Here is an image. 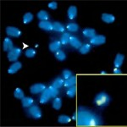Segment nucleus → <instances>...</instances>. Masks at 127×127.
<instances>
[{"label":"nucleus","instance_id":"1","mask_svg":"<svg viewBox=\"0 0 127 127\" xmlns=\"http://www.w3.org/2000/svg\"><path fill=\"white\" fill-rule=\"evenodd\" d=\"M77 126H101L103 121L101 116L92 109L85 107H80L76 113Z\"/></svg>","mask_w":127,"mask_h":127},{"label":"nucleus","instance_id":"2","mask_svg":"<svg viewBox=\"0 0 127 127\" xmlns=\"http://www.w3.org/2000/svg\"><path fill=\"white\" fill-rule=\"evenodd\" d=\"M110 102H111V97L108 93L102 92L95 97L93 103L98 108H103L108 106Z\"/></svg>","mask_w":127,"mask_h":127},{"label":"nucleus","instance_id":"3","mask_svg":"<svg viewBox=\"0 0 127 127\" xmlns=\"http://www.w3.org/2000/svg\"><path fill=\"white\" fill-rule=\"evenodd\" d=\"M28 114L35 120H40L42 116V113L41 108L36 105H32L27 110Z\"/></svg>","mask_w":127,"mask_h":127},{"label":"nucleus","instance_id":"4","mask_svg":"<svg viewBox=\"0 0 127 127\" xmlns=\"http://www.w3.org/2000/svg\"><path fill=\"white\" fill-rule=\"evenodd\" d=\"M21 55V49L20 48H14L10 52L8 53V59L10 62H16Z\"/></svg>","mask_w":127,"mask_h":127},{"label":"nucleus","instance_id":"5","mask_svg":"<svg viewBox=\"0 0 127 127\" xmlns=\"http://www.w3.org/2000/svg\"><path fill=\"white\" fill-rule=\"evenodd\" d=\"M106 42V37L103 35H96L93 38L90 39V43L94 46H100Z\"/></svg>","mask_w":127,"mask_h":127},{"label":"nucleus","instance_id":"6","mask_svg":"<svg viewBox=\"0 0 127 127\" xmlns=\"http://www.w3.org/2000/svg\"><path fill=\"white\" fill-rule=\"evenodd\" d=\"M6 33L9 36H13V37H20L21 35V32L17 27L14 26H8L6 28Z\"/></svg>","mask_w":127,"mask_h":127},{"label":"nucleus","instance_id":"7","mask_svg":"<svg viewBox=\"0 0 127 127\" xmlns=\"http://www.w3.org/2000/svg\"><path fill=\"white\" fill-rule=\"evenodd\" d=\"M46 86L42 83H36L32 85L30 87V91L32 94H38L40 93H42L45 89H46Z\"/></svg>","mask_w":127,"mask_h":127},{"label":"nucleus","instance_id":"8","mask_svg":"<svg viewBox=\"0 0 127 127\" xmlns=\"http://www.w3.org/2000/svg\"><path fill=\"white\" fill-rule=\"evenodd\" d=\"M69 44L73 48H75V49H79L81 47V45H82L81 41L75 36H70L69 40Z\"/></svg>","mask_w":127,"mask_h":127},{"label":"nucleus","instance_id":"9","mask_svg":"<svg viewBox=\"0 0 127 127\" xmlns=\"http://www.w3.org/2000/svg\"><path fill=\"white\" fill-rule=\"evenodd\" d=\"M21 68H22L21 63L16 61V62H15L14 64H12L10 65V67L9 68V69H8V73L13 75V74H15L16 72H18V71H19Z\"/></svg>","mask_w":127,"mask_h":127},{"label":"nucleus","instance_id":"10","mask_svg":"<svg viewBox=\"0 0 127 127\" xmlns=\"http://www.w3.org/2000/svg\"><path fill=\"white\" fill-rule=\"evenodd\" d=\"M39 28H41L42 30H44L46 32H52L54 31L53 29V23H51L50 21H40L38 24Z\"/></svg>","mask_w":127,"mask_h":127},{"label":"nucleus","instance_id":"11","mask_svg":"<svg viewBox=\"0 0 127 127\" xmlns=\"http://www.w3.org/2000/svg\"><path fill=\"white\" fill-rule=\"evenodd\" d=\"M51 96H50V94H49L48 93V88H46V89L44 90L43 92L42 93V95H41V97H40V103H42V104H44V103H47L49 101V100L51 99Z\"/></svg>","mask_w":127,"mask_h":127},{"label":"nucleus","instance_id":"12","mask_svg":"<svg viewBox=\"0 0 127 127\" xmlns=\"http://www.w3.org/2000/svg\"><path fill=\"white\" fill-rule=\"evenodd\" d=\"M3 46V50H4L5 52H8V53L10 52V51L14 48L13 42H12L9 37H6L4 39Z\"/></svg>","mask_w":127,"mask_h":127},{"label":"nucleus","instance_id":"13","mask_svg":"<svg viewBox=\"0 0 127 127\" xmlns=\"http://www.w3.org/2000/svg\"><path fill=\"white\" fill-rule=\"evenodd\" d=\"M61 42L60 41L55 40L54 42H52L50 44H49V50L53 53H56L57 51H59L61 48Z\"/></svg>","mask_w":127,"mask_h":127},{"label":"nucleus","instance_id":"14","mask_svg":"<svg viewBox=\"0 0 127 127\" xmlns=\"http://www.w3.org/2000/svg\"><path fill=\"white\" fill-rule=\"evenodd\" d=\"M82 34L85 37L87 38H93V36H96V31L93 29V28H86V29L83 30Z\"/></svg>","mask_w":127,"mask_h":127},{"label":"nucleus","instance_id":"15","mask_svg":"<svg viewBox=\"0 0 127 127\" xmlns=\"http://www.w3.org/2000/svg\"><path fill=\"white\" fill-rule=\"evenodd\" d=\"M75 83H76V78H75V76L72 75L69 78L65 80L64 83V87L65 88H69L73 86H75Z\"/></svg>","mask_w":127,"mask_h":127},{"label":"nucleus","instance_id":"16","mask_svg":"<svg viewBox=\"0 0 127 127\" xmlns=\"http://www.w3.org/2000/svg\"><path fill=\"white\" fill-rule=\"evenodd\" d=\"M67 13H68V17L69 20H75L77 16V8L75 6H70Z\"/></svg>","mask_w":127,"mask_h":127},{"label":"nucleus","instance_id":"17","mask_svg":"<svg viewBox=\"0 0 127 127\" xmlns=\"http://www.w3.org/2000/svg\"><path fill=\"white\" fill-rule=\"evenodd\" d=\"M102 20L104 21L105 23L108 24H111L115 20V17L114 15H111V14H103L102 15Z\"/></svg>","mask_w":127,"mask_h":127},{"label":"nucleus","instance_id":"18","mask_svg":"<svg viewBox=\"0 0 127 127\" xmlns=\"http://www.w3.org/2000/svg\"><path fill=\"white\" fill-rule=\"evenodd\" d=\"M124 59H125V56L121 54H118L116 55L115 59H114V66L115 68H120V66L122 65L123 62H124Z\"/></svg>","mask_w":127,"mask_h":127},{"label":"nucleus","instance_id":"19","mask_svg":"<svg viewBox=\"0 0 127 127\" xmlns=\"http://www.w3.org/2000/svg\"><path fill=\"white\" fill-rule=\"evenodd\" d=\"M53 29H54V32H59V33H64V26L60 22L55 21L53 23Z\"/></svg>","mask_w":127,"mask_h":127},{"label":"nucleus","instance_id":"20","mask_svg":"<svg viewBox=\"0 0 127 127\" xmlns=\"http://www.w3.org/2000/svg\"><path fill=\"white\" fill-rule=\"evenodd\" d=\"M34 100L32 97H24L21 100V104L23 108H30L31 106L33 105Z\"/></svg>","mask_w":127,"mask_h":127},{"label":"nucleus","instance_id":"21","mask_svg":"<svg viewBox=\"0 0 127 127\" xmlns=\"http://www.w3.org/2000/svg\"><path fill=\"white\" fill-rule=\"evenodd\" d=\"M37 18L41 21H48L49 20V15L45 10H41L37 13Z\"/></svg>","mask_w":127,"mask_h":127},{"label":"nucleus","instance_id":"22","mask_svg":"<svg viewBox=\"0 0 127 127\" xmlns=\"http://www.w3.org/2000/svg\"><path fill=\"white\" fill-rule=\"evenodd\" d=\"M91 49H92L91 44L86 43V44L81 45V47L79 48V52H80V54H87L91 51Z\"/></svg>","mask_w":127,"mask_h":127},{"label":"nucleus","instance_id":"23","mask_svg":"<svg viewBox=\"0 0 127 127\" xmlns=\"http://www.w3.org/2000/svg\"><path fill=\"white\" fill-rule=\"evenodd\" d=\"M66 29L70 32H76L79 31V26L75 22H69L67 24Z\"/></svg>","mask_w":127,"mask_h":127},{"label":"nucleus","instance_id":"24","mask_svg":"<svg viewBox=\"0 0 127 127\" xmlns=\"http://www.w3.org/2000/svg\"><path fill=\"white\" fill-rule=\"evenodd\" d=\"M69 37H70V35L67 32H64L62 36H60V42L63 46H66L67 44L69 43Z\"/></svg>","mask_w":127,"mask_h":127},{"label":"nucleus","instance_id":"25","mask_svg":"<svg viewBox=\"0 0 127 127\" xmlns=\"http://www.w3.org/2000/svg\"><path fill=\"white\" fill-rule=\"evenodd\" d=\"M64 83V79L61 78V77H58V78H56L54 81H53L52 85L54 86V87H56V88H58V89H59V88H62L63 87Z\"/></svg>","mask_w":127,"mask_h":127},{"label":"nucleus","instance_id":"26","mask_svg":"<svg viewBox=\"0 0 127 127\" xmlns=\"http://www.w3.org/2000/svg\"><path fill=\"white\" fill-rule=\"evenodd\" d=\"M48 93H49V94H50L51 97H56L57 96L59 95V89L56 87H54L53 85L49 86V87H48Z\"/></svg>","mask_w":127,"mask_h":127},{"label":"nucleus","instance_id":"27","mask_svg":"<svg viewBox=\"0 0 127 127\" xmlns=\"http://www.w3.org/2000/svg\"><path fill=\"white\" fill-rule=\"evenodd\" d=\"M62 107V99L59 97H55L53 101V108L56 110H59Z\"/></svg>","mask_w":127,"mask_h":127},{"label":"nucleus","instance_id":"28","mask_svg":"<svg viewBox=\"0 0 127 127\" xmlns=\"http://www.w3.org/2000/svg\"><path fill=\"white\" fill-rule=\"evenodd\" d=\"M55 58L58 59L59 61H64L66 59V54L62 50H59L55 53Z\"/></svg>","mask_w":127,"mask_h":127},{"label":"nucleus","instance_id":"29","mask_svg":"<svg viewBox=\"0 0 127 127\" xmlns=\"http://www.w3.org/2000/svg\"><path fill=\"white\" fill-rule=\"evenodd\" d=\"M58 121L60 124H69L71 121V119L68 115H60L58 118Z\"/></svg>","mask_w":127,"mask_h":127},{"label":"nucleus","instance_id":"30","mask_svg":"<svg viewBox=\"0 0 127 127\" xmlns=\"http://www.w3.org/2000/svg\"><path fill=\"white\" fill-rule=\"evenodd\" d=\"M75 92H76V87H75V86H73V87L68 88V90L66 91L67 97L69 98H73L75 96Z\"/></svg>","mask_w":127,"mask_h":127},{"label":"nucleus","instance_id":"31","mask_svg":"<svg viewBox=\"0 0 127 127\" xmlns=\"http://www.w3.org/2000/svg\"><path fill=\"white\" fill-rule=\"evenodd\" d=\"M14 96H15V98L17 99H23L25 97V95H24V93L20 88H16L15 90V93H14Z\"/></svg>","mask_w":127,"mask_h":127},{"label":"nucleus","instance_id":"32","mask_svg":"<svg viewBox=\"0 0 127 127\" xmlns=\"http://www.w3.org/2000/svg\"><path fill=\"white\" fill-rule=\"evenodd\" d=\"M33 20V15L32 13H26L23 16V23L24 24H29L30 22Z\"/></svg>","mask_w":127,"mask_h":127},{"label":"nucleus","instance_id":"33","mask_svg":"<svg viewBox=\"0 0 127 127\" xmlns=\"http://www.w3.org/2000/svg\"><path fill=\"white\" fill-rule=\"evenodd\" d=\"M36 51L35 50L34 48H28L27 50H26V52H25V55H26L27 58H34L35 56H36Z\"/></svg>","mask_w":127,"mask_h":127},{"label":"nucleus","instance_id":"34","mask_svg":"<svg viewBox=\"0 0 127 127\" xmlns=\"http://www.w3.org/2000/svg\"><path fill=\"white\" fill-rule=\"evenodd\" d=\"M62 75H63V78L64 79H68L70 76H72V72H71L69 69H64L63 72H62Z\"/></svg>","mask_w":127,"mask_h":127},{"label":"nucleus","instance_id":"35","mask_svg":"<svg viewBox=\"0 0 127 127\" xmlns=\"http://www.w3.org/2000/svg\"><path fill=\"white\" fill-rule=\"evenodd\" d=\"M48 8H50L51 9H56L58 8V3L56 2H51L48 3Z\"/></svg>","mask_w":127,"mask_h":127},{"label":"nucleus","instance_id":"36","mask_svg":"<svg viewBox=\"0 0 127 127\" xmlns=\"http://www.w3.org/2000/svg\"><path fill=\"white\" fill-rule=\"evenodd\" d=\"M114 74H122V71L119 68H115L114 69Z\"/></svg>","mask_w":127,"mask_h":127},{"label":"nucleus","instance_id":"37","mask_svg":"<svg viewBox=\"0 0 127 127\" xmlns=\"http://www.w3.org/2000/svg\"><path fill=\"white\" fill-rule=\"evenodd\" d=\"M106 74L107 73H106L105 71H102V75H106Z\"/></svg>","mask_w":127,"mask_h":127}]
</instances>
